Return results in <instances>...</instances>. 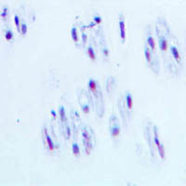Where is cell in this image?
Listing matches in <instances>:
<instances>
[{"instance_id":"6da1fadb","label":"cell","mask_w":186,"mask_h":186,"mask_svg":"<svg viewBox=\"0 0 186 186\" xmlns=\"http://www.w3.org/2000/svg\"><path fill=\"white\" fill-rule=\"evenodd\" d=\"M154 141H155V144L158 150V154L161 157L162 160L166 159V150H165V146L163 145V143L161 142L160 139H159V135L156 128H155V131H154Z\"/></svg>"},{"instance_id":"7a4b0ae2","label":"cell","mask_w":186,"mask_h":186,"mask_svg":"<svg viewBox=\"0 0 186 186\" xmlns=\"http://www.w3.org/2000/svg\"><path fill=\"white\" fill-rule=\"evenodd\" d=\"M170 49V53H171V55H172V57H173V59L176 61V63H181L182 58H181V53H180L179 48H178L176 46H171Z\"/></svg>"},{"instance_id":"3957f363","label":"cell","mask_w":186,"mask_h":186,"mask_svg":"<svg viewBox=\"0 0 186 186\" xmlns=\"http://www.w3.org/2000/svg\"><path fill=\"white\" fill-rule=\"evenodd\" d=\"M44 134H45V139H46V144L48 146V149L50 151V152H53L55 150V145H54V142L52 141L51 138L49 137L48 133L47 130L44 131Z\"/></svg>"},{"instance_id":"277c9868","label":"cell","mask_w":186,"mask_h":186,"mask_svg":"<svg viewBox=\"0 0 186 186\" xmlns=\"http://www.w3.org/2000/svg\"><path fill=\"white\" fill-rule=\"evenodd\" d=\"M119 29H120V37L122 39V42H125L126 40V27H125V21L121 20L119 21Z\"/></svg>"},{"instance_id":"5b68a950","label":"cell","mask_w":186,"mask_h":186,"mask_svg":"<svg viewBox=\"0 0 186 186\" xmlns=\"http://www.w3.org/2000/svg\"><path fill=\"white\" fill-rule=\"evenodd\" d=\"M169 42L166 38H161L160 39V42H159V48H160V50L161 51H164L166 52L167 49H169Z\"/></svg>"},{"instance_id":"8992f818","label":"cell","mask_w":186,"mask_h":186,"mask_svg":"<svg viewBox=\"0 0 186 186\" xmlns=\"http://www.w3.org/2000/svg\"><path fill=\"white\" fill-rule=\"evenodd\" d=\"M147 43H148V46L150 47V48L152 50H155L156 49V41L154 39V37L151 36V35H149L147 37Z\"/></svg>"},{"instance_id":"52a82bcc","label":"cell","mask_w":186,"mask_h":186,"mask_svg":"<svg viewBox=\"0 0 186 186\" xmlns=\"http://www.w3.org/2000/svg\"><path fill=\"white\" fill-rule=\"evenodd\" d=\"M126 102H127V109L131 110L133 108V98L131 95L127 94V97H126Z\"/></svg>"},{"instance_id":"ba28073f","label":"cell","mask_w":186,"mask_h":186,"mask_svg":"<svg viewBox=\"0 0 186 186\" xmlns=\"http://www.w3.org/2000/svg\"><path fill=\"white\" fill-rule=\"evenodd\" d=\"M71 36H72V39L74 42H77L78 41V35H77V30L76 27H73L71 29Z\"/></svg>"},{"instance_id":"9c48e42d","label":"cell","mask_w":186,"mask_h":186,"mask_svg":"<svg viewBox=\"0 0 186 186\" xmlns=\"http://www.w3.org/2000/svg\"><path fill=\"white\" fill-rule=\"evenodd\" d=\"M88 88H89L92 92H96V90H97V84H96V82H95L94 80L90 79V80L88 81Z\"/></svg>"},{"instance_id":"30bf717a","label":"cell","mask_w":186,"mask_h":186,"mask_svg":"<svg viewBox=\"0 0 186 186\" xmlns=\"http://www.w3.org/2000/svg\"><path fill=\"white\" fill-rule=\"evenodd\" d=\"M144 56H145L146 62L149 63H152V54H151L150 50H149L148 48H146V49L144 50Z\"/></svg>"},{"instance_id":"8fae6325","label":"cell","mask_w":186,"mask_h":186,"mask_svg":"<svg viewBox=\"0 0 186 186\" xmlns=\"http://www.w3.org/2000/svg\"><path fill=\"white\" fill-rule=\"evenodd\" d=\"M72 152H73V156H78L80 155V150H79V147H78L77 144H76V143L73 144V146H72Z\"/></svg>"},{"instance_id":"7c38bea8","label":"cell","mask_w":186,"mask_h":186,"mask_svg":"<svg viewBox=\"0 0 186 186\" xmlns=\"http://www.w3.org/2000/svg\"><path fill=\"white\" fill-rule=\"evenodd\" d=\"M88 57L90 58V60H92V61H95L96 60V55H95L94 50L92 49V48H88Z\"/></svg>"},{"instance_id":"4fadbf2b","label":"cell","mask_w":186,"mask_h":186,"mask_svg":"<svg viewBox=\"0 0 186 186\" xmlns=\"http://www.w3.org/2000/svg\"><path fill=\"white\" fill-rule=\"evenodd\" d=\"M60 118H61V121H62V122H65V120H66L65 111H64V108H63V107H61V109H60Z\"/></svg>"},{"instance_id":"5bb4252c","label":"cell","mask_w":186,"mask_h":186,"mask_svg":"<svg viewBox=\"0 0 186 186\" xmlns=\"http://www.w3.org/2000/svg\"><path fill=\"white\" fill-rule=\"evenodd\" d=\"M111 134L113 137H117L120 134V128L119 127H114L111 130Z\"/></svg>"},{"instance_id":"9a60e30c","label":"cell","mask_w":186,"mask_h":186,"mask_svg":"<svg viewBox=\"0 0 186 186\" xmlns=\"http://www.w3.org/2000/svg\"><path fill=\"white\" fill-rule=\"evenodd\" d=\"M14 23H15V25H16L18 31L20 32V28H21V26H20V18H19L17 15L14 17Z\"/></svg>"},{"instance_id":"2e32d148","label":"cell","mask_w":186,"mask_h":186,"mask_svg":"<svg viewBox=\"0 0 186 186\" xmlns=\"http://www.w3.org/2000/svg\"><path fill=\"white\" fill-rule=\"evenodd\" d=\"M12 37H13V34H12V32L9 31V32L6 33V34H5V38H6V40L9 41V40L12 39Z\"/></svg>"},{"instance_id":"e0dca14e","label":"cell","mask_w":186,"mask_h":186,"mask_svg":"<svg viewBox=\"0 0 186 186\" xmlns=\"http://www.w3.org/2000/svg\"><path fill=\"white\" fill-rule=\"evenodd\" d=\"M8 13H9V9H8V8L6 7V8L3 9V10H2V12H1V17H2L3 19H6L7 16H8Z\"/></svg>"},{"instance_id":"ac0fdd59","label":"cell","mask_w":186,"mask_h":186,"mask_svg":"<svg viewBox=\"0 0 186 186\" xmlns=\"http://www.w3.org/2000/svg\"><path fill=\"white\" fill-rule=\"evenodd\" d=\"M20 32L23 34H25L27 33V25L26 24H22L21 28H20Z\"/></svg>"},{"instance_id":"d6986e66","label":"cell","mask_w":186,"mask_h":186,"mask_svg":"<svg viewBox=\"0 0 186 186\" xmlns=\"http://www.w3.org/2000/svg\"><path fill=\"white\" fill-rule=\"evenodd\" d=\"M102 18L101 17H99V16H95L94 17V22L97 23V24H100V23H102Z\"/></svg>"},{"instance_id":"ffe728a7","label":"cell","mask_w":186,"mask_h":186,"mask_svg":"<svg viewBox=\"0 0 186 186\" xmlns=\"http://www.w3.org/2000/svg\"><path fill=\"white\" fill-rule=\"evenodd\" d=\"M102 53H103V55L105 56V57H108V56H109V50L107 48H103Z\"/></svg>"},{"instance_id":"44dd1931","label":"cell","mask_w":186,"mask_h":186,"mask_svg":"<svg viewBox=\"0 0 186 186\" xmlns=\"http://www.w3.org/2000/svg\"><path fill=\"white\" fill-rule=\"evenodd\" d=\"M83 111H84V113H85V114H88V113H89V109H88V106H85V107L83 108Z\"/></svg>"},{"instance_id":"7402d4cb","label":"cell","mask_w":186,"mask_h":186,"mask_svg":"<svg viewBox=\"0 0 186 186\" xmlns=\"http://www.w3.org/2000/svg\"><path fill=\"white\" fill-rule=\"evenodd\" d=\"M70 135H71L70 128H69V127H67V138H69V137H70Z\"/></svg>"},{"instance_id":"603a6c76","label":"cell","mask_w":186,"mask_h":186,"mask_svg":"<svg viewBox=\"0 0 186 186\" xmlns=\"http://www.w3.org/2000/svg\"><path fill=\"white\" fill-rule=\"evenodd\" d=\"M51 114L53 115V116H54V117L56 116V114H55V112H54V111H51Z\"/></svg>"}]
</instances>
